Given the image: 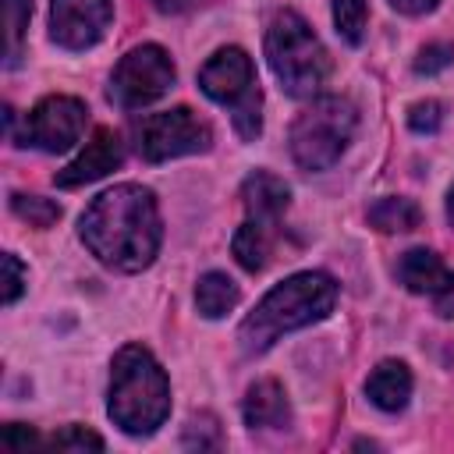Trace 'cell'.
Segmentation results:
<instances>
[{"label":"cell","instance_id":"1","mask_svg":"<svg viewBox=\"0 0 454 454\" xmlns=\"http://www.w3.org/2000/svg\"><path fill=\"white\" fill-rule=\"evenodd\" d=\"M89 252L121 273L145 270L160 252V213L156 199L142 184H117L92 199L78 220Z\"/></svg>","mask_w":454,"mask_h":454},{"label":"cell","instance_id":"2","mask_svg":"<svg viewBox=\"0 0 454 454\" xmlns=\"http://www.w3.org/2000/svg\"><path fill=\"white\" fill-rule=\"evenodd\" d=\"M337 301V284L326 273H294L284 284H277L241 323L238 340L245 355H259L266 351L280 333L309 326L323 316H330Z\"/></svg>","mask_w":454,"mask_h":454},{"label":"cell","instance_id":"3","mask_svg":"<svg viewBox=\"0 0 454 454\" xmlns=\"http://www.w3.org/2000/svg\"><path fill=\"white\" fill-rule=\"evenodd\" d=\"M167 411H170V383L160 362L142 344L121 348L110 372V419L124 433L145 436L156 426H163Z\"/></svg>","mask_w":454,"mask_h":454},{"label":"cell","instance_id":"4","mask_svg":"<svg viewBox=\"0 0 454 454\" xmlns=\"http://www.w3.org/2000/svg\"><path fill=\"white\" fill-rule=\"evenodd\" d=\"M266 60L291 96H312L326 82L330 60L309 21L294 11H284L266 28Z\"/></svg>","mask_w":454,"mask_h":454},{"label":"cell","instance_id":"5","mask_svg":"<svg viewBox=\"0 0 454 454\" xmlns=\"http://www.w3.org/2000/svg\"><path fill=\"white\" fill-rule=\"evenodd\" d=\"M355 106L340 96L312 99L291 124V156L301 170H326L340 160L355 135Z\"/></svg>","mask_w":454,"mask_h":454},{"label":"cell","instance_id":"6","mask_svg":"<svg viewBox=\"0 0 454 454\" xmlns=\"http://www.w3.org/2000/svg\"><path fill=\"white\" fill-rule=\"evenodd\" d=\"M174 85V64L163 46H135L121 57L110 78V99L124 110L156 103Z\"/></svg>","mask_w":454,"mask_h":454},{"label":"cell","instance_id":"7","mask_svg":"<svg viewBox=\"0 0 454 454\" xmlns=\"http://www.w3.org/2000/svg\"><path fill=\"white\" fill-rule=\"evenodd\" d=\"M85 121H89V110L82 99L46 96L28 110V117L18 131V145H35L43 153H67L82 138Z\"/></svg>","mask_w":454,"mask_h":454},{"label":"cell","instance_id":"8","mask_svg":"<svg viewBox=\"0 0 454 454\" xmlns=\"http://www.w3.org/2000/svg\"><path fill=\"white\" fill-rule=\"evenodd\" d=\"M209 128L188 110V106H174L163 114H153L138 124V153L149 163H163L174 156H188V153H202L209 149Z\"/></svg>","mask_w":454,"mask_h":454},{"label":"cell","instance_id":"9","mask_svg":"<svg viewBox=\"0 0 454 454\" xmlns=\"http://www.w3.org/2000/svg\"><path fill=\"white\" fill-rule=\"evenodd\" d=\"M114 4L110 0H53L50 7V35L64 50H89L110 28Z\"/></svg>","mask_w":454,"mask_h":454},{"label":"cell","instance_id":"10","mask_svg":"<svg viewBox=\"0 0 454 454\" xmlns=\"http://www.w3.org/2000/svg\"><path fill=\"white\" fill-rule=\"evenodd\" d=\"M199 85H202V92H206L209 99L231 106V110L259 89V85H255V67H252L248 53L238 50V46H223V50H216V53L202 64V71H199Z\"/></svg>","mask_w":454,"mask_h":454},{"label":"cell","instance_id":"11","mask_svg":"<svg viewBox=\"0 0 454 454\" xmlns=\"http://www.w3.org/2000/svg\"><path fill=\"white\" fill-rule=\"evenodd\" d=\"M121 160H124V142H121V135L110 131V128H99V131L85 142V149H82L64 170H57L53 181H57L60 188H78V184H89V181L106 177L110 170L121 167Z\"/></svg>","mask_w":454,"mask_h":454},{"label":"cell","instance_id":"12","mask_svg":"<svg viewBox=\"0 0 454 454\" xmlns=\"http://www.w3.org/2000/svg\"><path fill=\"white\" fill-rule=\"evenodd\" d=\"M397 280L415 294H450L454 291V270L429 248H411L397 262Z\"/></svg>","mask_w":454,"mask_h":454},{"label":"cell","instance_id":"13","mask_svg":"<svg viewBox=\"0 0 454 454\" xmlns=\"http://www.w3.org/2000/svg\"><path fill=\"white\" fill-rule=\"evenodd\" d=\"M241 202L248 209L252 220H266V223H277V216L287 209L291 202V192L287 184L277 177V174H266V170H255L245 177L241 184Z\"/></svg>","mask_w":454,"mask_h":454},{"label":"cell","instance_id":"14","mask_svg":"<svg viewBox=\"0 0 454 454\" xmlns=\"http://www.w3.org/2000/svg\"><path fill=\"white\" fill-rule=\"evenodd\" d=\"M291 422L287 394L277 380H259L245 397V426L252 429H284Z\"/></svg>","mask_w":454,"mask_h":454},{"label":"cell","instance_id":"15","mask_svg":"<svg viewBox=\"0 0 454 454\" xmlns=\"http://www.w3.org/2000/svg\"><path fill=\"white\" fill-rule=\"evenodd\" d=\"M365 394H369V401L376 408L401 411L408 404V397H411V372H408V365L404 362H394V358L390 362H380L369 372V380H365Z\"/></svg>","mask_w":454,"mask_h":454},{"label":"cell","instance_id":"16","mask_svg":"<svg viewBox=\"0 0 454 454\" xmlns=\"http://www.w3.org/2000/svg\"><path fill=\"white\" fill-rule=\"evenodd\" d=\"M231 248H234V259H238L248 273L266 270V262H270V255H273V223L248 216V220L238 227Z\"/></svg>","mask_w":454,"mask_h":454},{"label":"cell","instance_id":"17","mask_svg":"<svg viewBox=\"0 0 454 454\" xmlns=\"http://www.w3.org/2000/svg\"><path fill=\"white\" fill-rule=\"evenodd\" d=\"M195 305L206 319H220L238 305V284L227 273H206V277H199Z\"/></svg>","mask_w":454,"mask_h":454},{"label":"cell","instance_id":"18","mask_svg":"<svg viewBox=\"0 0 454 454\" xmlns=\"http://www.w3.org/2000/svg\"><path fill=\"white\" fill-rule=\"evenodd\" d=\"M419 220H422V213H419V206H415L411 199H397V195H390V199H380V202L369 206V223H372L376 231H383V234L415 231Z\"/></svg>","mask_w":454,"mask_h":454},{"label":"cell","instance_id":"19","mask_svg":"<svg viewBox=\"0 0 454 454\" xmlns=\"http://www.w3.org/2000/svg\"><path fill=\"white\" fill-rule=\"evenodd\" d=\"M365 14H369L365 0H333V25H337V32H340L344 43H351V46L362 43V35H365Z\"/></svg>","mask_w":454,"mask_h":454},{"label":"cell","instance_id":"20","mask_svg":"<svg viewBox=\"0 0 454 454\" xmlns=\"http://www.w3.org/2000/svg\"><path fill=\"white\" fill-rule=\"evenodd\" d=\"M11 209L21 220H28L32 227H50V223L60 220V206L50 202V199H43V195H21V192H14L11 195Z\"/></svg>","mask_w":454,"mask_h":454},{"label":"cell","instance_id":"21","mask_svg":"<svg viewBox=\"0 0 454 454\" xmlns=\"http://www.w3.org/2000/svg\"><path fill=\"white\" fill-rule=\"evenodd\" d=\"M32 0H4V28H7V64L18 60V43L28 28Z\"/></svg>","mask_w":454,"mask_h":454},{"label":"cell","instance_id":"22","mask_svg":"<svg viewBox=\"0 0 454 454\" xmlns=\"http://www.w3.org/2000/svg\"><path fill=\"white\" fill-rule=\"evenodd\" d=\"M262 96H259V89L248 96V99H241L238 106H234V128H238V135L241 138H255L259 135V128H262Z\"/></svg>","mask_w":454,"mask_h":454},{"label":"cell","instance_id":"23","mask_svg":"<svg viewBox=\"0 0 454 454\" xmlns=\"http://www.w3.org/2000/svg\"><path fill=\"white\" fill-rule=\"evenodd\" d=\"M53 447H57V450L85 454V450H103V440H99L92 429H85V426H67V429H60V433L53 436Z\"/></svg>","mask_w":454,"mask_h":454},{"label":"cell","instance_id":"24","mask_svg":"<svg viewBox=\"0 0 454 454\" xmlns=\"http://www.w3.org/2000/svg\"><path fill=\"white\" fill-rule=\"evenodd\" d=\"M450 60H454V46H447V43H433V46H422V50H419V57H415V71H419V74H436V71H443Z\"/></svg>","mask_w":454,"mask_h":454},{"label":"cell","instance_id":"25","mask_svg":"<svg viewBox=\"0 0 454 454\" xmlns=\"http://www.w3.org/2000/svg\"><path fill=\"white\" fill-rule=\"evenodd\" d=\"M440 121H443V106H440V103H433V99H426V103H415V106L408 110V124H411L415 131H426V135H433V131L440 128Z\"/></svg>","mask_w":454,"mask_h":454},{"label":"cell","instance_id":"26","mask_svg":"<svg viewBox=\"0 0 454 454\" xmlns=\"http://www.w3.org/2000/svg\"><path fill=\"white\" fill-rule=\"evenodd\" d=\"M25 287V266L7 252L4 255V305H14Z\"/></svg>","mask_w":454,"mask_h":454},{"label":"cell","instance_id":"27","mask_svg":"<svg viewBox=\"0 0 454 454\" xmlns=\"http://www.w3.org/2000/svg\"><path fill=\"white\" fill-rule=\"evenodd\" d=\"M0 443H4L7 450H28V447H39L43 440H39L35 429H28V426H21V422H7L4 433H0Z\"/></svg>","mask_w":454,"mask_h":454},{"label":"cell","instance_id":"28","mask_svg":"<svg viewBox=\"0 0 454 454\" xmlns=\"http://www.w3.org/2000/svg\"><path fill=\"white\" fill-rule=\"evenodd\" d=\"M184 443L188 447H216L220 443V436H216V426H213V419H202V426H199V419H192L188 422V433H184Z\"/></svg>","mask_w":454,"mask_h":454},{"label":"cell","instance_id":"29","mask_svg":"<svg viewBox=\"0 0 454 454\" xmlns=\"http://www.w3.org/2000/svg\"><path fill=\"white\" fill-rule=\"evenodd\" d=\"M440 0H390V7H397L401 14H426L433 11Z\"/></svg>","mask_w":454,"mask_h":454},{"label":"cell","instance_id":"30","mask_svg":"<svg viewBox=\"0 0 454 454\" xmlns=\"http://www.w3.org/2000/svg\"><path fill=\"white\" fill-rule=\"evenodd\" d=\"M153 4H156L163 14H177V11H184L192 0H153Z\"/></svg>","mask_w":454,"mask_h":454},{"label":"cell","instance_id":"31","mask_svg":"<svg viewBox=\"0 0 454 454\" xmlns=\"http://www.w3.org/2000/svg\"><path fill=\"white\" fill-rule=\"evenodd\" d=\"M447 216H450V223H454V188H450V199H447Z\"/></svg>","mask_w":454,"mask_h":454}]
</instances>
